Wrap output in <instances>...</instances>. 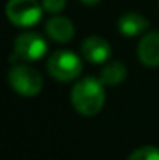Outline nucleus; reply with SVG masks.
I'll return each mask as SVG.
<instances>
[{
	"label": "nucleus",
	"mask_w": 159,
	"mask_h": 160,
	"mask_svg": "<svg viewBox=\"0 0 159 160\" xmlns=\"http://www.w3.org/2000/svg\"><path fill=\"white\" fill-rule=\"evenodd\" d=\"M148 27H150L148 20L142 14L133 12V11L122 14L119 17V22H117V28H119L120 34L128 36V38H133V36L144 33Z\"/></svg>",
	"instance_id": "9"
},
{
	"label": "nucleus",
	"mask_w": 159,
	"mask_h": 160,
	"mask_svg": "<svg viewBox=\"0 0 159 160\" xmlns=\"http://www.w3.org/2000/svg\"><path fill=\"white\" fill-rule=\"evenodd\" d=\"M139 61L145 67H158L159 65V33L151 31L145 34L137 45Z\"/></svg>",
	"instance_id": "7"
},
{
	"label": "nucleus",
	"mask_w": 159,
	"mask_h": 160,
	"mask_svg": "<svg viewBox=\"0 0 159 160\" xmlns=\"http://www.w3.org/2000/svg\"><path fill=\"white\" fill-rule=\"evenodd\" d=\"M81 54L91 64H106L111 56V45L105 38L89 36L81 44Z\"/></svg>",
	"instance_id": "6"
},
{
	"label": "nucleus",
	"mask_w": 159,
	"mask_h": 160,
	"mask_svg": "<svg viewBox=\"0 0 159 160\" xmlns=\"http://www.w3.org/2000/svg\"><path fill=\"white\" fill-rule=\"evenodd\" d=\"M47 70L56 81L69 82L77 79L83 72V61L70 50H58L50 54Z\"/></svg>",
	"instance_id": "3"
},
{
	"label": "nucleus",
	"mask_w": 159,
	"mask_h": 160,
	"mask_svg": "<svg viewBox=\"0 0 159 160\" xmlns=\"http://www.w3.org/2000/svg\"><path fill=\"white\" fill-rule=\"evenodd\" d=\"M42 8L47 12L58 14L66 8V0H42Z\"/></svg>",
	"instance_id": "12"
},
{
	"label": "nucleus",
	"mask_w": 159,
	"mask_h": 160,
	"mask_svg": "<svg viewBox=\"0 0 159 160\" xmlns=\"http://www.w3.org/2000/svg\"><path fill=\"white\" fill-rule=\"evenodd\" d=\"M128 160H159V148L156 146H142L130 154Z\"/></svg>",
	"instance_id": "11"
},
{
	"label": "nucleus",
	"mask_w": 159,
	"mask_h": 160,
	"mask_svg": "<svg viewBox=\"0 0 159 160\" xmlns=\"http://www.w3.org/2000/svg\"><path fill=\"white\" fill-rule=\"evenodd\" d=\"M81 3H84V5H89V6H92V5H97V3H100L102 0H80Z\"/></svg>",
	"instance_id": "13"
},
{
	"label": "nucleus",
	"mask_w": 159,
	"mask_h": 160,
	"mask_svg": "<svg viewBox=\"0 0 159 160\" xmlns=\"http://www.w3.org/2000/svg\"><path fill=\"white\" fill-rule=\"evenodd\" d=\"M8 82L14 92L24 97H34L42 90L44 79L41 73L28 64H16L8 72Z\"/></svg>",
	"instance_id": "2"
},
{
	"label": "nucleus",
	"mask_w": 159,
	"mask_h": 160,
	"mask_svg": "<svg viewBox=\"0 0 159 160\" xmlns=\"http://www.w3.org/2000/svg\"><path fill=\"white\" fill-rule=\"evenodd\" d=\"M45 33L55 42L66 44L70 42L72 38L75 36V27L70 19L64 16H53L45 25Z\"/></svg>",
	"instance_id": "8"
},
{
	"label": "nucleus",
	"mask_w": 159,
	"mask_h": 160,
	"mask_svg": "<svg viewBox=\"0 0 159 160\" xmlns=\"http://www.w3.org/2000/svg\"><path fill=\"white\" fill-rule=\"evenodd\" d=\"M42 11L44 8L38 0H8L6 3V17L19 28L36 25L42 17Z\"/></svg>",
	"instance_id": "4"
},
{
	"label": "nucleus",
	"mask_w": 159,
	"mask_h": 160,
	"mask_svg": "<svg viewBox=\"0 0 159 160\" xmlns=\"http://www.w3.org/2000/svg\"><path fill=\"white\" fill-rule=\"evenodd\" d=\"M126 78V67L120 61H108L102 67L100 81L103 86H117Z\"/></svg>",
	"instance_id": "10"
},
{
	"label": "nucleus",
	"mask_w": 159,
	"mask_h": 160,
	"mask_svg": "<svg viewBox=\"0 0 159 160\" xmlns=\"http://www.w3.org/2000/svg\"><path fill=\"white\" fill-rule=\"evenodd\" d=\"M45 53H47L45 39L38 33L27 31V33H22L20 36H17V39L14 41L11 59L31 62V61L41 59Z\"/></svg>",
	"instance_id": "5"
},
{
	"label": "nucleus",
	"mask_w": 159,
	"mask_h": 160,
	"mask_svg": "<svg viewBox=\"0 0 159 160\" xmlns=\"http://www.w3.org/2000/svg\"><path fill=\"white\" fill-rule=\"evenodd\" d=\"M105 87L100 79L94 76H86L72 87L70 101L75 110L84 117L97 115L105 104Z\"/></svg>",
	"instance_id": "1"
}]
</instances>
